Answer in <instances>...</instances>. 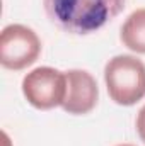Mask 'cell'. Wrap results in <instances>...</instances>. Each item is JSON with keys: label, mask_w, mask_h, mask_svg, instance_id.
I'll list each match as a JSON object with an SVG mask.
<instances>
[{"label": "cell", "mask_w": 145, "mask_h": 146, "mask_svg": "<svg viewBox=\"0 0 145 146\" xmlns=\"http://www.w3.org/2000/svg\"><path fill=\"white\" fill-rule=\"evenodd\" d=\"M22 94L26 100L39 110L58 107L65 100L67 76L51 66L34 68L22 80Z\"/></svg>", "instance_id": "obj_4"}, {"label": "cell", "mask_w": 145, "mask_h": 146, "mask_svg": "<svg viewBox=\"0 0 145 146\" xmlns=\"http://www.w3.org/2000/svg\"><path fill=\"white\" fill-rule=\"evenodd\" d=\"M109 99L118 106H135L145 97V65L132 54L111 58L104 68Z\"/></svg>", "instance_id": "obj_2"}, {"label": "cell", "mask_w": 145, "mask_h": 146, "mask_svg": "<svg viewBox=\"0 0 145 146\" xmlns=\"http://www.w3.org/2000/svg\"><path fill=\"white\" fill-rule=\"evenodd\" d=\"M116 146H135V145H128V143H123V145H116Z\"/></svg>", "instance_id": "obj_8"}, {"label": "cell", "mask_w": 145, "mask_h": 146, "mask_svg": "<svg viewBox=\"0 0 145 146\" xmlns=\"http://www.w3.org/2000/svg\"><path fill=\"white\" fill-rule=\"evenodd\" d=\"M41 54V41L28 26L10 24L0 34V63L7 70H24Z\"/></svg>", "instance_id": "obj_3"}, {"label": "cell", "mask_w": 145, "mask_h": 146, "mask_svg": "<svg viewBox=\"0 0 145 146\" xmlns=\"http://www.w3.org/2000/svg\"><path fill=\"white\" fill-rule=\"evenodd\" d=\"M137 133H138L140 139L145 143V106L137 114Z\"/></svg>", "instance_id": "obj_7"}, {"label": "cell", "mask_w": 145, "mask_h": 146, "mask_svg": "<svg viewBox=\"0 0 145 146\" xmlns=\"http://www.w3.org/2000/svg\"><path fill=\"white\" fill-rule=\"evenodd\" d=\"M119 39L130 51L145 54V7L132 12L121 26Z\"/></svg>", "instance_id": "obj_6"}, {"label": "cell", "mask_w": 145, "mask_h": 146, "mask_svg": "<svg viewBox=\"0 0 145 146\" xmlns=\"http://www.w3.org/2000/svg\"><path fill=\"white\" fill-rule=\"evenodd\" d=\"M67 76V94L62 107L73 115L89 114L96 107L99 99V88L96 78L85 70H68Z\"/></svg>", "instance_id": "obj_5"}, {"label": "cell", "mask_w": 145, "mask_h": 146, "mask_svg": "<svg viewBox=\"0 0 145 146\" xmlns=\"http://www.w3.org/2000/svg\"><path fill=\"white\" fill-rule=\"evenodd\" d=\"M43 7L51 24L60 31L87 36L119 15L125 0H43Z\"/></svg>", "instance_id": "obj_1"}]
</instances>
